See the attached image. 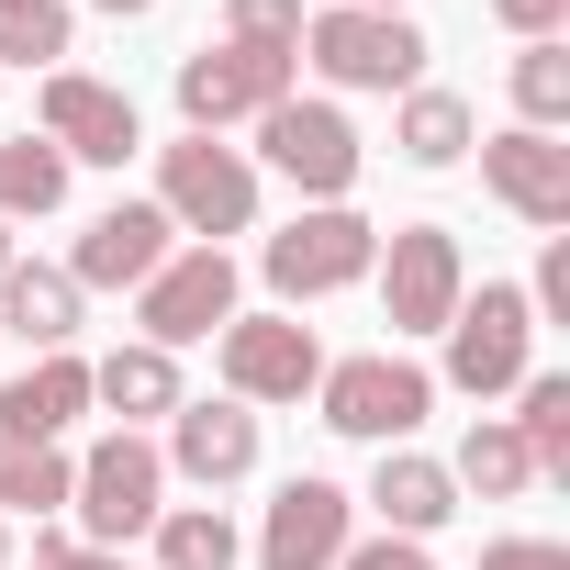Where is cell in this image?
<instances>
[{
  "instance_id": "obj_1",
  "label": "cell",
  "mask_w": 570,
  "mask_h": 570,
  "mask_svg": "<svg viewBox=\"0 0 570 570\" xmlns=\"http://www.w3.org/2000/svg\"><path fill=\"white\" fill-rule=\"evenodd\" d=\"M370 257H381V224H370L358 202H303L292 224L257 246L268 292L292 303V314H303V303H325V292H358V279H370Z\"/></svg>"
},
{
  "instance_id": "obj_2",
  "label": "cell",
  "mask_w": 570,
  "mask_h": 570,
  "mask_svg": "<svg viewBox=\"0 0 570 570\" xmlns=\"http://www.w3.org/2000/svg\"><path fill=\"white\" fill-rule=\"evenodd\" d=\"M157 213L190 235V246H224L257 224V157L224 146V135H179L157 146Z\"/></svg>"
},
{
  "instance_id": "obj_3",
  "label": "cell",
  "mask_w": 570,
  "mask_h": 570,
  "mask_svg": "<svg viewBox=\"0 0 570 570\" xmlns=\"http://www.w3.org/2000/svg\"><path fill=\"white\" fill-rule=\"evenodd\" d=\"M68 514H79V548H124V537H146V525L168 514V459H157V436L112 425V436L79 459Z\"/></svg>"
},
{
  "instance_id": "obj_4",
  "label": "cell",
  "mask_w": 570,
  "mask_h": 570,
  "mask_svg": "<svg viewBox=\"0 0 570 570\" xmlns=\"http://www.w3.org/2000/svg\"><path fill=\"white\" fill-rule=\"evenodd\" d=\"M314 403H325V425H336V436H358V448H403V436L436 414V381H425L414 358L370 347V358H325Z\"/></svg>"
},
{
  "instance_id": "obj_5",
  "label": "cell",
  "mask_w": 570,
  "mask_h": 570,
  "mask_svg": "<svg viewBox=\"0 0 570 570\" xmlns=\"http://www.w3.org/2000/svg\"><path fill=\"white\" fill-rule=\"evenodd\" d=\"M370 279H381V325L392 336H448V314L470 292V257H459L448 224H392L381 257H370Z\"/></svg>"
},
{
  "instance_id": "obj_6",
  "label": "cell",
  "mask_w": 570,
  "mask_h": 570,
  "mask_svg": "<svg viewBox=\"0 0 570 570\" xmlns=\"http://www.w3.org/2000/svg\"><path fill=\"white\" fill-rule=\"evenodd\" d=\"M525 370H537V314H525V292H514V279L459 292V314H448V381H459L470 403H492V392H514Z\"/></svg>"
},
{
  "instance_id": "obj_7",
  "label": "cell",
  "mask_w": 570,
  "mask_h": 570,
  "mask_svg": "<svg viewBox=\"0 0 570 570\" xmlns=\"http://www.w3.org/2000/svg\"><path fill=\"white\" fill-rule=\"evenodd\" d=\"M425 57H436V46H425L403 12H347V0H336V12L303 23V68H325L336 90H414Z\"/></svg>"
},
{
  "instance_id": "obj_8",
  "label": "cell",
  "mask_w": 570,
  "mask_h": 570,
  "mask_svg": "<svg viewBox=\"0 0 570 570\" xmlns=\"http://www.w3.org/2000/svg\"><path fill=\"white\" fill-rule=\"evenodd\" d=\"M213 358H224V403H303L314 381H325V336L303 325V314H235L224 336H213Z\"/></svg>"
},
{
  "instance_id": "obj_9",
  "label": "cell",
  "mask_w": 570,
  "mask_h": 570,
  "mask_svg": "<svg viewBox=\"0 0 570 570\" xmlns=\"http://www.w3.org/2000/svg\"><path fill=\"white\" fill-rule=\"evenodd\" d=\"M224 325H235V257L224 246H168V268L135 292V336L179 358V347H202Z\"/></svg>"
},
{
  "instance_id": "obj_10",
  "label": "cell",
  "mask_w": 570,
  "mask_h": 570,
  "mask_svg": "<svg viewBox=\"0 0 570 570\" xmlns=\"http://www.w3.org/2000/svg\"><path fill=\"white\" fill-rule=\"evenodd\" d=\"M257 157L292 179L303 202H347V190H358V124H347L336 101H303V90L257 112Z\"/></svg>"
},
{
  "instance_id": "obj_11",
  "label": "cell",
  "mask_w": 570,
  "mask_h": 570,
  "mask_svg": "<svg viewBox=\"0 0 570 570\" xmlns=\"http://www.w3.org/2000/svg\"><path fill=\"white\" fill-rule=\"evenodd\" d=\"M303 57H268V46H202L179 57V124L190 135H224V124H257L268 101H292Z\"/></svg>"
},
{
  "instance_id": "obj_12",
  "label": "cell",
  "mask_w": 570,
  "mask_h": 570,
  "mask_svg": "<svg viewBox=\"0 0 570 570\" xmlns=\"http://www.w3.org/2000/svg\"><path fill=\"white\" fill-rule=\"evenodd\" d=\"M35 112H46V146H57L68 168H124V157L146 146V124H135V101H124L112 79H79V68H46V90H35Z\"/></svg>"
},
{
  "instance_id": "obj_13",
  "label": "cell",
  "mask_w": 570,
  "mask_h": 570,
  "mask_svg": "<svg viewBox=\"0 0 570 570\" xmlns=\"http://www.w3.org/2000/svg\"><path fill=\"white\" fill-rule=\"evenodd\" d=\"M347 537H358V492H336V481H279L268 492V525H257V570H336L347 559Z\"/></svg>"
},
{
  "instance_id": "obj_14",
  "label": "cell",
  "mask_w": 570,
  "mask_h": 570,
  "mask_svg": "<svg viewBox=\"0 0 570 570\" xmlns=\"http://www.w3.org/2000/svg\"><path fill=\"white\" fill-rule=\"evenodd\" d=\"M481 190H492L514 224L570 235V146H559V135H525V124L481 135Z\"/></svg>"
},
{
  "instance_id": "obj_15",
  "label": "cell",
  "mask_w": 570,
  "mask_h": 570,
  "mask_svg": "<svg viewBox=\"0 0 570 570\" xmlns=\"http://www.w3.org/2000/svg\"><path fill=\"white\" fill-rule=\"evenodd\" d=\"M168 246H179V224L157 202H112V213H90L68 279H79V292H146V279L168 268Z\"/></svg>"
},
{
  "instance_id": "obj_16",
  "label": "cell",
  "mask_w": 570,
  "mask_h": 570,
  "mask_svg": "<svg viewBox=\"0 0 570 570\" xmlns=\"http://www.w3.org/2000/svg\"><path fill=\"white\" fill-rule=\"evenodd\" d=\"M157 459H168L179 481L224 492V481H246V470H257V414H246V403H179Z\"/></svg>"
},
{
  "instance_id": "obj_17",
  "label": "cell",
  "mask_w": 570,
  "mask_h": 570,
  "mask_svg": "<svg viewBox=\"0 0 570 570\" xmlns=\"http://www.w3.org/2000/svg\"><path fill=\"white\" fill-rule=\"evenodd\" d=\"M79 414H90V358H79V347L35 358L23 381H0V436H23V448H57Z\"/></svg>"
},
{
  "instance_id": "obj_18",
  "label": "cell",
  "mask_w": 570,
  "mask_h": 570,
  "mask_svg": "<svg viewBox=\"0 0 570 570\" xmlns=\"http://www.w3.org/2000/svg\"><path fill=\"white\" fill-rule=\"evenodd\" d=\"M79 279L68 268H46V257H12V268H0V336H23L35 358H57L68 336H79Z\"/></svg>"
},
{
  "instance_id": "obj_19",
  "label": "cell",
  "mask_w": 570,
  "mask_h": 570,
  "mask_svg": "<svg viewBox=\"0 0 570 570\" xmlns=\"http://www.w3.org/2000/svg\"><path fill=\"white\" fill-rule=\"evenodd\" d=\"M370 514H381V537H436V525L459 514L448 459H425V448H381V470H370Z\"/></svg>"
},
{
  "instance_id": "obj_20",
  "label": "cell",
  "mask_w": 570,
  "mask_h": 570,
  "mask_svg": "<svg viewBox=\"0 0 570 570\" xmlns=\"http://www.w3.org/2000/svg\"><path fill=\"white\" fill-rule=\"evenodd\" d=\"M90 403H101L112 425H135V436H146V425H157V414H179L190 392H179V358L135 336V347H112V358H90Z\"/></svg>"
},
{
  "instance_id": "obj_21",
  "label": "cell",
  "mask_w": 570,
  "mask_h": 570,
  "mask_svg": "<svg viewBox=\"0 0 570 570\" xmlns=\"http://www.w3.org/2000/svg\"><path fill=\"white\" fill-rule=\"evenodd\" d=\"M392 146H403V168H459V157L481 146V112H470L459 90L414 79V90H403V112H392Z\"/></svg>"
},
{
  "instance_id": "obj_22",
  "label": "cell",
  "mask_w": 570,
  "mask_h": 570,
  "mask_svg": "<svg viewBox=\"0 0 570 570\" xmlns=\"http://www.w3.org/2000/svg\"><path fill=\"white\" fill-rule=\"evenodd\" d=\"M537 459V481H570V370H525L514 381V414H503Z\"/></svg>"
},
{
  "instance_id": "obj_23",
  "label": "cell",
  "mask_w": 570,
  "mask_h": 570,
  "mask_svg": "<svg viewBox=\"0 0 570 570\" xmlns=\"http://www.w3.org/2000/svg\"><path fill=\"white\" fill-rule=\"evenodd\" d=\"M448 481H459V492H481V503H514V492H537V459H525V436H514L503 414H481V425L459 436Z\"/></svg>"
},
{
  "instance_id": "obj_24",
  "label": "cell",
  "mask_w": 570,
  "mask_h": 570,
  "mask_svg": "<svg viewBox=\"0 0 570 570\" xmlns=\"http://www.w3.org/2000/svg\"><path fill=\"white\" fill-rule=\"evenodd\" d=\"M146 537H157V570H235L246 559V537H235L224 503H168Z\"/></svg>"
},
{
  "instance_id": "obj_25",
  "label": "cell",
  "mask_w": 570,
  "mask_h": 570,
  "mask_svg": "<svg viewBox=\"0 0 570 570\" xmlns=\"http://www.w3.org/2000/svg\"><path fill=\"white\" fill-rule=\"evenodd\" d=\"M68 481H79V459L68 448H23V436H0V525L12 514H68Z\"/></svg>"
},
{
  "instance_id": "obj_26",
  "label": "cell",
  "mask_w": 570,
  "mask_h": 570,
  "mask_svg": "<svg viewBox=\"0 0 570 570\" xmlns=\"http://www.w3.org/2000/svg\"><path fill=\"white\" fill-rule=\"evenodd\" d=\"M68 157L46 146V135H23V146H0V224H35V213H57L68 202Z\"/></svg>"
},
{
  "instance_id": "obj_27",
  "label": "cell",
  "mask_w": 570,
  "mask_h": 570,
  "mask_svg": "<svg viewBox=\"0 0 570 570\" xmlns=\"http://www.w3.org/2000/svg\"><path fill=\"white\" fill-rule=\"evenodd\" d=\"M514 124H525V135H559V124H570V35L514 46Z\"/></svg>"
},
{
  "instance_id": "obj_28",
  "label": "cell",
  "mask_w": 570,
  "mask_h": 570,
  "mask_svg": "<svg viewBox=\"0 0 570 570\" xmlns=\"http://www.w3.org/2000/svg\"><path fill=\"white\" fill-rule=\"evenodd\" d=\"M79 35L68 0H0V68H57Z\"/></svg>"
},
{
  "instance_id": "obj_29",
  "label": "cell",
  "mask_w": 570,
  "mask_h": 570,
  "mask_svg": "<svg viewBox=\"0 0 570 570\" xmlns=\"http://www.w3.org/2000/svg\"><path fill=\"white\" fill-rule=\"evenodd\" d=\"M224 46H268V57H303V0H224Z\"/></svg>"
},
{
  "instance_id": "obj_30",
  "label": "cell",
  "mask_w": 570,
  "mask_h": 570,
  "mask_svg": "<svg viewBox=\"0 0 570 570\" xmlns=\"http://www.w3.org/2000/svg\"><path fill=\"white\" fill-rule=\"evenodd\" d=\"M35 570H135L124 548H79L68 525H35Z\"/></svg>"
},
{
  "instance_id": "obj_31",
  "label": "cell",
  "mask_w": 570,
  "mask_h": 570,
  "mask_svg": "<svg viewBox=\"0 0 570 570\" xmlns=\"http://www.w3.org/2000/svg\"><path fill=\"white\" fill-rule=\"evenodd\" d=\"M336 570H436V559H425V537H347Z\"/></svg>"
},
{
  "instance_id": "obj_32",
  "label": "cell",
  "mask_w": 570,
  "mask_h": 570,
  "mask_svg": "<svg viewBox=\"0 0 570 570\" xmlns=\"http://www.w3.org/2000/svg\"><path fill=\"white\" fill-rule=\"evenodd\" d=\"M492 23H503L514 46H548V35L570 23V0H492Z\"/></svg>"
},
{
  "instance_id": "obj_33",
  "label": "cell",
  "mask_w": 570,
  "mask_h": 570,
  "mask_svg": "<svg viewBox=\"0 0 570 570\" xmlns=\"http://www.w3.org/2000/svg\"><path fill=\"white\" fill-rule=\"evenodd\" d=\"M481 570H570V548H559V537H492Z\"/></svg>"
},
{
  "instance_id": "obj_34",
  "label": "cell",
  "mask_w": 570,
  "mask_h": 570,
  "mask_svg": "<svg viewBox=\"0 0 570 570\" xmlns=\"http://www.w3.org/2000/svg\"><path fill=\"white\" fill-rule=\"evenodd\" d=\"M90 12H112V23H135V12H157V0H90Z\"/></svg>"
},
{
  "instance_id": "obj_35",
  "label": "cell",
  "mask_w": 570,
  "mask_h": 570,
  "mask_svg": "<svg viewBox=\"0 0 570 570\" xmlns=\"http://www.w3.org/2000/svg\"><path fill=\"white\" fill-rule=\"evenodd\" d=\"M347 12H403V0H347Z\"/></svg>"
},
{
  "instance_id": "obj_36",
  "label": "cell",
  "mask_w": 570,
  "mask_h": 570,
  "mask_svg": "<svg viewBox=\"0 0 570 570\" xmlns=\"http://www.w3.org/2000/svg\"><path fill=\"white\" fill-rule=\"evenodd\" d=\"M12 257H23V246H12V224H0V268H12Z\"/></svg>"
},
{
  "instance_id": "obj_37",
  "label": "cell",
  "mask_w": 570,
  "mask_h": 570,
  "mask_svg": "<svg viewBox=\"0 0 570 570\" xmlns=\"http://www.w3.org/2000/svg\"><path fill=\"white\" fill-rule=\"evenodd\" d=\"M0 559H12V525H0Z\"/></svg>"
}]
</instances>
